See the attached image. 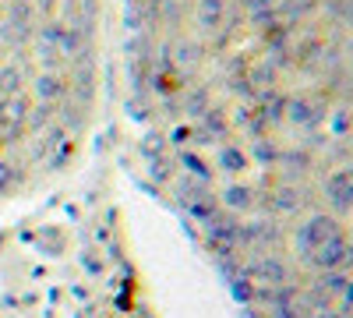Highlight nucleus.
Masks as SVG:
<instances>
[{
	"mask_svg": "<svg viewBox=\"0 0 353 318\" xmlns=\"http://www.w3.org/2000/svg\"><path fill=\"white\" fill-rule=\"evenodd\" d=\"M124 269L117 266L113 269V276H110V294H106V318H117V311H121V301H124ZM124 318H145L134 304H131V297H128V304H124Z\"/></svg>",
	"mask_w": 353,
	"mask_h": 318,
	"instance_id": "1",
	"label": "nucleus"
}]
</instances>
